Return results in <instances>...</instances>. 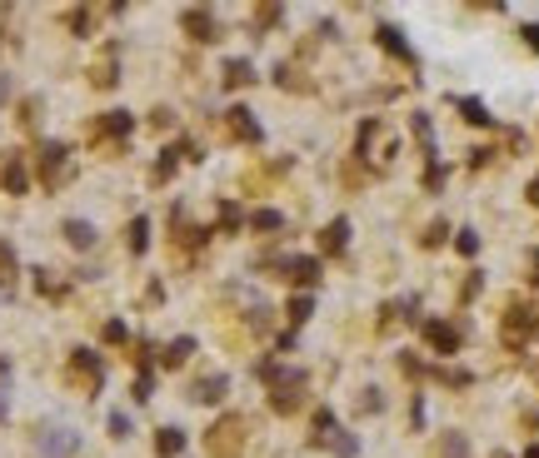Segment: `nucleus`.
Wrapping results in <instances>:
<instances>
[{"instance_id": "f257e3e1", "label": "nucleus", "mask_w": 539, "mask_h": 458, "mask_svg": "<svg viewBox=\"0 0 539 458\" xmlns=\"http://www.w3.org/2000/svg\"><path fill=\"white\" fill-rule=\"evenodd\" d=\"M65 175H70V164H65V145H45V155H40V180L56 190V185H65Z\"/></svg>"}, {"instance_id": "f03ea898", "label": "nucleus", "mask_w": 539, "mask_h": 458, "mask_svg": "<svg viewBox=\"0 0 539 458\" xmlns=\"http://www.w3.org/2000/svg\"><path fill=\"white\" fill-rule=\"evenodd\" d=\"M210 453H215V458H235V453H240V419L215 424V433H210Z\"/></svg>"}, {"instance_id": "7ed1b4c3", "label": "nucleus", "mask_w": 539, "mask_h": 458, "mask_svg": "<svg viewBox=\"0 0 539 458\" xmlns=\"http://www.w3.org/2000/svg\"><path fill=\"white\" fill-rule=\"evenodd\" d=\"M40 448L61 458V453H70V448H75V433H65V428H45V433H40Z\"/></svg>"}, {"instance_id": "20e7f679", "label": "nucleus", "mask_w": 539, "mask_h": 458, "mask_svg": "<svg viewBox=\"0 0 539 458\" xmlns=\"http://www.w3.org/2000/svg\"><path fill=\"white\" fill-rule=\"evenodd\" d=\"M185 30H190L195 40H215V20H210V11H185Z\"/></svg>"}, {"instance_id": "39448f33", "label": "nucleus", "mask_w": 539, "mask_h": 458, "mask_svg": "<svg viewBox=\"0 0 539 458\" xmlns=\"http://www.w3.org/2000/svg\"><path fill=\"white\" fill-rule=\"evenodd\" d=\"M65 240H70L75 249H90V244H95V229H90L85 219H65Z\"/></svg>"}, {"instance_id": "423d86ee", "label": "nucleus", "mask_w": 539, "mask_h": 458, "mask_svg": "<svg viewBox=\"0 0 539 458\" xmlns=\"http://www.w3.org/2000/svg\"><path fill=\"white\" fill-rule=\"evenodd\" d=\"M70 364H75V374H80V379L100 384V359H95L90 349H75V359H70Z\"/></svg>"}, {"instance_id": "0eeeda50", "label": "nucleus", "mask_w": 539, "mask_h": 458, "mask_svg": "<svg viewBox=\"0 0 539 458\" xmlns=\"http://www.w3.org/2000/svg\"><path fill=\"white\" fill-rule=\"evenodd\" d=\"M230 125H235L240 140H260V125L250 120V110H230Z\"/></svg>"}, {"instance_id": "6e6552de", "label": "nucleus", "mask_w": 539, "mask_h": 458, "mask_svg": "<svg viewBox=\"0 0 539 458\" xmlns=\"http://www.w3.org/2000/svg\"><path fill=\"white\" fill-rule=\"evenodd\" d=\"M155 448H160V453H165V458H170V453H180V448H185V433H180V428H160V438H155Z\"/></svg>"}, {"instance_id": "1a4fd4ad", "label": "nucleus", "mask_w": 539, "mask_h": 458, "mask_svg": "<svg viewBox=\"0 0 539 458\" xmlns=\"http://www.w3.org/2000/svg\"><path fill=\"white\" fill-rule=\"evenodd\" d=\"M220 393H225V379H200V384H195V398H200V404H215Z\"/></svg>"}, {"instance_id": "9d476101", "label": "nucleus", "mask_w": 539, "mask_h": 458, "mask_svg": "<svg viewBox=\"0 0 539 458\" xmlns=\"http://www.w3.org/2000/svg\"><path fill=\"white\" fill-rule=\"evenodd\" d=\"M25 180H30V175H25V164H20V159H11V164H6V190H11V195H20V190H25Z\"/></svg>"}, {"instance_id": "9b49d317", "label": "nucleus", "mask_w": 539, "mask_h": 458, "mask_svg": "<svg viewBox=\"0 0 539 458\" xmlns=\"http://www.w3.org/2000/svg\"><path fill=\"white\" fill-rule=\"evenodd\" d=\"M100 130H105V135H130V115H125V110L105 115V120H100Z\"/></svg>"}, {"instance_id": "f8f14e48", "label": "nucleus", "mask_w": 539, "mask_h": 458, "mask_svg": "<svg viewBox=\"0 0 539 458\" xmlns=\"http://www.w3.org/2000/svg\"><path fill=\"white\" fill-rule=\"evenodd\" d=\"M190 354H195V344H190V339H175L170 349H165V364H185Z\"/></svg>"}, {"instance_id": "ddd939ff", "label": "nucleus", "mask_w": 539, "mask_h": 458, "mask_svg": "<svg viewBox=\"0 0 539 458\" xmlns=\"http://www.w3.org/2000/svg\"><path fill=\"white\" fill-rule=\"evenodd\" d=\"M429 339H435V344H440L445 354L455 349V329H445V324H429Z\"/></svg>"}, {"instance_id": "4468645a", "label": "nucleus", "mask_w": 539, "mask_h": 458, "mask_svg": "<svg viewBox=\"0 0 539 458\" xmlns=\"http://www.w3.org/2000/svg\"><path fill=\"white\" fill-rule=\"evenodd\" d=\"M295 279L315 284V279H319V264H315V259H300V264H295Z\"/></svg>"}, {"instance_id": "2eb2a0df", "label": "nucleus", "mask_w": 539, "mask_h": 458, "mask_svg": "<svg viewBox=\"0 0 539 458\" xmlns=\"http://www.w3.org/2000/svg\"><path fill=\"white\" fill-rule=\"evenodd\" d=\"M459 110H464V120H474V125H484V120H490V115H484V105H479V100H464Z\"/></svg>"}, {"instance_id": "dca6fc26", "label": "nucleus", "mask_w": 539, "mask_h": 458, "mask_svg": "<svg viewBox=\"0 0 539 458\" xmlns=\"http://www.w3.org/2000/svg\"><path fill=\"white\" fill-rule=\"evenodd\" d=\"M225 80H230V85H245V80H250V65H245V60H235V65L225 70Z\"/></svg>"}, {"instance_id": "f3484780", "label": "nucleus", "mask_w": 539, "mask_h": 458, "mask_svg": "<svg viewBox=\"0 0 539 458\" xmlns=\"http://www.w3.org/2000/svg\"><path fill=\"white\" fill-rule=\"evenodd\" d=\"M130 249H135V254L145 249V219H135V224H130Z\"/></svg>"}, {"instance_id": "a211bd4d", "label": "nucleus", "mask_w": 539, "mask_h": 458, "mask_svg": "<svg viewBox=\"0 0 539 458\" xmlns=\"http://www.w3.org/2000/svg\"><path fill=\"white\" fill-rule=\"evenodd\" d=\"M340 240H345V224H330V235H325V244H330V249H340Z\"/></svg>"}, {"instance_id": "6ab92c4d", "label": "nucleus", "mask_w": 539, "mask_h": 458, "mask_svg": "<svg viewBox=\"0 0 539 458\" xmlns=\"http://www.w3.org/2000/svg\"><path fill=\"white\" fill-rule=\"evenodd\" d=\"M110 428H115V438H125V433H130V419H125V414H115V419H110Z\"/></svg>"}, {"instance_id": "aec40b11", "label": "nucleus", "mask_w": 539, "mask_h": 458, "mask_svg": "<svg viewBox=\"0 0 539 458\" xmlns=\"http://www.w3.org/2000/svg\"><path fill=\"white\" fill-rule=\"evenodd\" d=\"M11 259H15V254H11V244H6V240H0V264H6V269H11Z\"/></svg>"}, {"instance_id": "412c9836", "label": "nucleus", "mask_w": 539, "mask_h": 458, "mask_svg": "<svg viewBox=\"0 0 539 458\" xmlns=\"http://www.w3.org/2000/svg\"><path fill=\"white\" fill-rule=\"evenodd\" d=\"M524 40H529V45L539 50V25H529V30H524Z\"/></svg>"}, {"instance_id": "4be33fe9", "label": "nucleus", "mask_w": 539, "mask_h": 458, "mask_svg": "<svg viewBox=\"0 0 539 458\" xmlns=\"http://www.w3.org/2000/svg\"><path fill=\"white\" fill-rule=\"evenodd\" d=\"M529 195H534V204H539V180H534V185H529Z\"/></svg>"}, {"instance_id": "5701e85b", "label": "nucleus", "mask_w": 539, "mask_h": 458, "mask_svg": "<svg viewBox=\"0 0 539 458\" xmlns=\"http://www.w3.org/2000/svg\"><path fill=\"white\" fill-rule=\"evenodd\" d=\"M0 419H6V404H0Z\"/></svg>"}, {"instance_id": "b1692460", "label": "nucleus", "mask_w": 539, "mask_h": 458, "mask_svg": "<svg viewBox=\"0 0 539 458\" xmlns=\"http://www.w3.org/2000/svg\"><path fill=\"white\" fill-rule=\"evenodd\" d=\"M534 269H539V254H534Z\"/></svg>"}]
</instances>
